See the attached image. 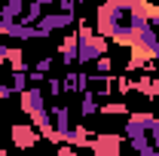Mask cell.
Masks as SVG:
<instances>
[{"mask_svg":"<svg viewBox=\"0 0 159 156\" xmlns=\"http://www.w3.org/2000/svg\"><path fill=\"white\" fill-rule=\"evenodd\" d=\"M61 83H64V95H77V71H64Z\"/></svg>","mask_w":159,"mask_h":156,"instance_id":"9a60e30c","label":"cell"},{"mask_svg":"<svg viewBox=\"0 0 159 156\" xmlns=\"http://www.w3.org/2000/svg\"><path fill=\"white\" fill-rule=\"evenodd\" d=\"M132 28H135V0H107L95 9V34L107 43L129 49Z\"/></svg>","mask_w":159,"mask_h":156,"instance_id":"6da1fadb","label":"cell"},{"mask_svg":"<svg viewBox=\"0 0 159 156\" xmlns=\"http://www.w3.org/2000/svg\"><path fill=\"white\" fill-rule=\"evenodd\" d=\"M98 113L101 117H129L132 110H129L125 101H104V104L98 107Z\"/></svg>","mask_w":159,"mask_h":156,"instance_id":"30bf717a","label":"cell"},{"mask_svg":"<svg viewBox=\"0 0 159 156\" xmlns=\"http://www.w3.org/2000/svg\"><path fill=\"white\" fill-rule=\"evenodd\" d=\"M98 98L92 95V92H83V95H80V117L86 119V117H95V113H98Z\"/></svg>","mask_w":159,"mask_h":156,"instance_id":"8fae6325","label":"cell"},{"mask_svg":"<svg viewBox=\"0 0 159 156\" xmlns=\"http://www.w3.org/2000/svg\"><path fill=\"white\" fill-rule=\"evenodd\" d=\"M74 0H58V12H64V16H74Z\"/></svg>","mask_w":159,"mask_h":156,"instance_id":"ac0fdd59","label":"cell"},{"mask_svg":"<svg viewBox=\"0 0 159 156\" xmlns=\"http://www.w3.org/2000/svg\"><path fill=\"white\" fill-rule=\"evenodd\" d=\"M122 144H125V138L113 135V132L95 135V141H92V153H95V156H122Z\"/></svg>","mask_w":159,"mask_h":156,"instance_id":"277c9868","label":"cell"},{"mask_svg":"<svg viewBox=\"0 0 159 156\" xmlns=\"http://www.w3.org/2000/svg\"><path fill=\"white\" fill-rule=\"evenodd\" d=\"M95 74H101V77H113V58H110V55L98 58V61H95Z\"/></svg>","mask_w":159,"mask_h":156,"instance_id":"5bb4252c","label":"cell"},{"mask_svg":"<svg viewBox=\"0 0 159 156\" xmlns=\"http://www.w3.org/2000/svg\"><path fill=\"white\" fill-rule=\"evenodd\" d=\"M9 138H12V147H19V150H31V147H37V144H40V138H43V135H40L31 122H12Z\"/></svg>","mask_w":159,"mask_h":156,"instance_id":"3957f363","label":"cell"},{"mask_svg":"<svg viewBox=\"0 0 159 156\" xmlns=\"http://www.w3.org/2000/svg\"><path fill=\"white\" fill-rule=\"evenodd\" d=\"M46 95L49 98H64V83H61V77H46Z\"/></svg>","mask_w":159,"mask_h":156,"instance_id":"7c38bea8","label":"cell"},{"mask_svg":"<svg viewBox=\"0 0 159 156\" xmlns=\"http://www.w3.org/2000/svg\"><path fill=\"white\" fill-rule=\"evenodd\" d=\"M67 25H74V16H64V12H58V9H55V12H46V16L37 21V28L43 31V34H49V37H52L55 31H64Z\"/></svg>","mask_w":159,"mask_h":156,"instance_id":"8992f818","label":"cell"},{"mask_svg":"<svg viewBox=\"0 0 159 156\" xmlns=\"http://www.w3.org/2000/svg\"><path fill=\"white\" fill-rule=\"evenodd\" d=\"M89 92L95 98H110L116 92V74L113 77H101V74H89Z\"/></svg>","mask_w":159,"mask_h":156,"instance_id":"52a82bcc","label":"cell"},{"mask_svg":"<svg viewBox=\"0 0 159 156\" xmlns=\"http://www.w3.org/2000/svg\"><path fill=\"white\" fill-rule=\"evenodd\" d=\"M55 156H80V150H74L70 144H61V147H55Z\"/></svg>","mask_w":159,"mask_h":156,"instance_id":"e0dca14e","label":"cell"},{"mask_svg":"<svg viewBox=\"0 0 159 156\" xmlns=\"http://www.w3.org/2000/svg\"><path fill=\"white\" fill-rule=\"evenodd\" d=\"M0 156H6V147H0Z\"/></svg>","mask_w":159,"mask_h":156,"instance_id":"ffe728a7","label":"cell"},{"mask_svg":"<svg viewBox=\"0 0 159 156\" xmlns=\"http://www.w3.org/2000/svg\"><path fill=\"white\" fill-rule=\"evenodd\" d=\"M28 83H31V86H40V83H46V77L37 74V71H28Z\"/></svg>","mask_w":159,"mask_h":156,"instance_id":"d6986e66","label":"cell"},{"mask_svg":"<svg viewBox=\"0 0 159 156\" xmlns=\"http://www.w3.org/2000/svg\"><path fill=\"white\" fill-rule=\"evenodd\" d=\"M77 49H80V43H77V31H70L67 37L58 43V55H61V64L70 71L74 64H77Z\"/></svg>","mask_w":159,"mask_h":156,"instance_id":"ba28073f","label":"cell"},{"mask_svg":"<svg viewBox=\"0 0 159 156\" xmlns=\"http://www.w3.org/2000/svg\"><path fill=\"white\" fill-rule=\"evenodd\" d=\"M80 43V49H77V61L80 64H95L98 58H104L107 52H110V43L104 37H89V40H77Z\"/></svg>","mask_w":159,"mask_h":156,"instance_id":"7a4b0ae2","label":"cell"},{"mask_svg":"<svg viewBox=\"0 0 159 156\" xmlns=\"http://www.w3.org/2000/svg\"><path fill=\"white\" fill-rule=\"evenodd\" d=\"M52 67H55V61H52V58H40L37 64H34V71H37V74H43V77H46Z\"/></svg>","mask_w":159,"mask_h":156,"instance_id":"2e32d148","label":"cell"},{"mask_svg":"<svg viewBox=\"0 0 159 156\" xmlns=\"http://www.w3.org/2000/svg\"><path fill=\"white\" fill-rule=\"evenodd\" d=\"M46 16V6H43V0H31V6H25V16H21L19 25L25 28H37V21Z\"/></svg>","mask_w":159,"mask_h":156,"instance_id":"9c48e42d","label":"cell"},{"mask_svg":"<svg viewBox=\"0 0 159 156\" xmlns=\"http://www.w3.org/2000/svg\"><path fill=\"white\" fill-rule=\"evenodd\" d=\"M49 117H52V126H55V132L61 135V144H64V138L77 126V122H70V107L67 104H49Z\"/></svg>","mask_w":159,"mask_h":156,"instance_id":"5b68a950","label":"cell"},{"mask_svg":"<svg viewBox=\"0 0 159 156\" xmlns=\"http://www.w3.org/2000/svg\"><path fill=\"white\" fill-rule=\"evenodd\" d=\"M135 86H138V80H132V77H116V95H119V98H129V92H135Z\"/></svg>","mask_w":159,"mask_h":156,"instance_id":"4fadbf2b","label":"cell"}]
</instances>
